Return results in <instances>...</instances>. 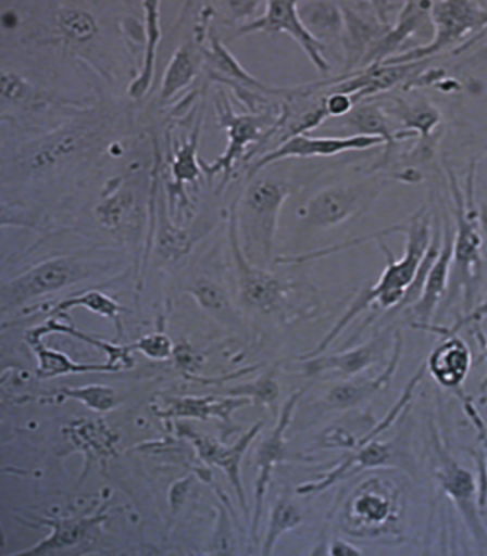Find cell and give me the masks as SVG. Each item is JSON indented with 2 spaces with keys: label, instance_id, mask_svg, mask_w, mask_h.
Here are the masks:
<instances>
[{
  "label": "cell",
  "instance_id": "14",
  "mask_svg": "<svg viewBox=\"0 0 487 556\" xmlns=\"http://www.w3.org/2000/svg\"><path fill=\"white\" fill-rule=\"evenodd\" d=\"M179 433L185 434L187 439L193 442L197 454L200 459L208 463V465L217 466V468L225 469L226 477L230 480L232 486L235 492L239 495L240 506H242L246 517L249 515L248 503H246V494H244L242 477H240V463L246 452H248L249 445L254 442L258 434H260L263 422H257L252 426L251 430L240 437L234 445L225 447L222 443L214 442L213 439H209L205 434L196 433V431L188 428V426H178Z\"/></svg>",
  "mask_w": 487,
  "mask_h": 556
},
{
  "label": "cell",
  "instance_id": "20",
  "mask_svg": "<svg viewBox=\"0 0 487 556\" xmlns=\"http://www.w3.org/2000/svg\"><path fill=\"white\" fill-rule=\"evenodd\" d=\"M432 2H405L404 9L400 11L399 20L391 26L387 34L383 35L378 42L374 43L371 51L365 54L361 68L382 65L390 58H396L399 51L413 35L422 30V26L432 25L430 22Z\"/></svg>",
  "mask_w": 487,
  "mask_h": 556
},
{
  "label": "cell",
  "instance_id": "48",
  "mask_svg": "<svg viewBox=\"0 0 487 556\" xmlns=\"http://www.w3.org/2000/svg\"><path fill=\"white\" fill-rule=\"evenodd\" d=\"M470 61H472V63H474V61L475 63H487V43H484L483 48L475 51V54H472Z\"/></svg>",
  "mask_w": 487,
  "mask_h": 556
},
{
  "label": "cell",
  "instance_id": "16",
  "mask_svg": "<svg viewBox=\"0 0 487 556\" xmlns=\"http://www.w3.org/2000/svg\"><path fill=\"white\" fill-rule=\"evenodd\" d=\"M109 506L104 504L89 517L54 518V520L46 518L40 523L48 526L51 529V534L39 544L14 553L13 556L51 555V553L63 552L68 547L80 546L96 534H100V529L104 521L109 520Z\"/></svg>",
  "mask_w": 487,
  "mask_h": 556
},
{
  "label": "cell",
  "instance_id": "23",
  "mask_svg": "<svg viewBox=\"0 0 487 556\" xmlns=\"http://www.w3.org/2000/svg\"><path fill=\"white\" fill-rule=\"evenodd\" d=\"M396 465V448L391 447L390 443L373 442L371 440V442L365 443L364 447L357 448L352 457H348L322 480L303 483V485L296 489V492L300 495L317 494V492L326 491L335 483L341 482L345 478L359 473L362 469L385 468V466Z\"/></svg>",
  "mask_w": 487,
  "mask_h": 556
},
{
  "label": "cell",
  "instance_id": "24",
  "mask_svg": "<svg viewBox=\"0 0 487 556\" xmlns=\"http://www.w3.org/2000/svg\"><path fill=\"white\" fill-rule=\"evenodd\" d=\"M252 404L249 399H237V396H225V399H214V396H174L164 402V407H155L157 416L170 419H199V421H209V419H220L225 426L232 425V413L244 405Z\"/></svg>",
  "mask_w": 487,
  "mask_h": 556
},
{
  "label": "cell",
  "instance_id": "6",
  "mask_svg": "<svg viewBox=\"0 0 487 556\" xmlns=\"http://www.w3.org/2000/svg\"><path fill=\"white\" fill-rule=\"evenodd\" d=\"M283 34L289 35L298 42L304 54L312 61V65L322 72L329 74L330 65L324 52V43L313 37L312 31L301 22L298 13V2H265V13L257 20H249L239 26L237 34Z\"/></svg>",
  "mask_w": 487,
  "mask_h": 556
},
{
  "label": "cell",
  "instance_id": "15",
  "mask_svg": "<svg viewBox=\"0 0 487 556\" xmlns=\"http://www.w3.org/2000/svg\"><path fill=\"white\" fill-rule=\"evenodd\" d=\"M344 13L345 31L344 48L347 54L345 74H353L361 68L365 54L374 43L382 39L390 28L379 23L374 13L373 2H355V4H339Z\"/></svg>",
  "mask_w": 487,
  "mask_h": 556
},
{
  "label": "cell",
  "instance_id": "39",
  "mask_svg": "<svg viewBox=\"0 0 487 556\" xmlns=\"http://www.w3.org/2000/svg\"><path fill=\"white\" fill-rule=\"evenodd\" d=\"M300 523L301 513L286 497H280L274 506L272 517H270L269 532H266L265 543H263V555H270L274 552L278 538L289 532V530L296 529Z\"/></svg>",
  "mask_w": 487,
  "mask_h": 556
},
{
  "label": "cell",
  "instance_id": "43",
  "mask_svg": "<svg viewBox=\"0 0 487 556\" xmlns=\"http://www.w3.org/2000/svg\"><path fill=\"white\" fill-rule=\"evenodd\" d=\"M190 294L196 298L197 303L209 312H223L228 306L225 291H222L216 283L199 282L191 287Z\"/></svg>",
  "mask_w": 487,
  "mask_h": 556
},
{
  "label": "cell",
  "instance_id": "25",
  "mask_svg": "<svg viewBox=\"0 0 487 556\" xmlns=\"http://www.w3.org/2000/svg\"><path fill=\"white\" fill-rule=\"evenodd\" d=\"M48 334L72 336V338L78 339V341H83V343L100 348V350L107 353V364L113 365L118 372L135 367L133 348H130V344H127V346H117V344L109 343V341H103V339H98L95 338V336L83 332V330L77 329V327L70 321L68 313L48 318L43 326H37L28 330V332H26V341H28V343H30V341H39V339Z\"/></svg>",
  "mask_w": 487,
  "mask_h": 556
},
{
  "label": "cell",
  "instance_id": "49",
  "mask_svg": "<svg viewBox=\"0 0 487 556\" xmlns=\"http://www.w3.org/2000/svg\"><path fill=\"white\" fill-rule=\"evenodd\" d=\"M483 358H486V361H487V339L483 343ZM486 388H487V379H486V381L483 382V387H480V391H483V393H484V391H486Z\"/></svg>",
  "mask_w": 487,
  "mask_h": 556
},
{
  "label": "cell",
  "instance_id": "36",
  "mask_svg": "<svg viewBox=\"0 0 487 556\" xmlns=\"http://www.w3.org/2000/svg\"><path fill=\"white\" fill-rule=\"evenodd\" d=\"M200 121L196 129L191 132L187 141L179 144L178 150L174 153L173 164H171V173H173L174 187L182 190L185 182L199 181L202 165L197 162V148H199L200 138Z\"/></svg>",
  "mask_w": 487,
  "mask_h": 556
},
{
  "label": "cell",
  "instance_id": "44",
  "mask_svg": "<svg viewBox=\"0 0 487 556\" xmlns=\"http://www.w3.org/2000/svg\"><path fill=\"white\" fill-rule=\"evenodd\" d=\"M487 317V300L484 303L478 304V306H474V308L470 309L466 313L465 317L460 318V320L454 324L452 327H439V326H428L420 327V330H426V332H437V334L442 336H452L458 334V330L463 329V327L469 326H477L483 321V318Z\"/></svg>",
  "mask_w": 487,
  "mask_h": 556
},
{
  "label": "cell",
  "instance_id": "38",
  "mask_svg": "<svg viewBox=\"0 0 487 556\" xmlns=\"http://www.w3.org/2000/svg\"><path fill=\"white\" fill-rule=\"evenodd\" d=\"M61 399L77 400L80 404L91 408L95 413H109L112 408L118 407L121 399H118L115 390L103 384H87L80 388H61Z\"/></svg>",
  "mask_w": 487,
  "mask_h": 556
},
{
  "label": "cell",
  "instance_id": "35",
  "mask_svg": "<svg viewBox=\"0 0 487 556\" xmlns=\"http://www.w3.org/2000/svg\"><path fill=\"white\" fill-rule=\"evenodd\" d=\"M135 211V200L129 191L112 190V195H104L103 202L96 207L98 222L110 231L121 233L127 230Z\"/></svg>",
  "mask_w": 487,
  "mask_h": 556
},
{
  "label": "cell",
  "instance_id": "22",
  "mask_svg": "<svg viewBox=\"0 0 487 556\" xmlns=\"http://www.w3.org/2000/svg\"><path fill=\"white\" fill-rule=\"evenodd\" d=\"M404 350V338L397 330L394 336V353H391L390 362L376 378L352 379V381H344L330 388L327 391L326 402L327 407L335 408V410H347V408L357 407V405L364 404L365 400L376 395L378 391L390 384L399 367L400 355Z\"/></svg>",
  "mask_w": 487,
  "mask_h": 556
},
{
  "label": "cell",
  "instance_id": "11",
  "mask_svg": "<svg viewBox=\"0 0 487 556\" xmlns=\"http://www.w3.org/2000/svg\"><path fill=\"white\" fill-rule=\"evenodd\" d=\"M382 139L370 136H344V138H313L309 135L292 136L280 147L265 153L249 169V178L265 169L270 164L287 159H313V156H335L347 152H364L374 147H382Z\"/></svg>",
  "mask_w": 487,
  "mask_h": 556
},
{
  "label": "cell",
  "instance_id": "40",
  "mask_svg": "<svg viewBox=\"0 0 487 556\" xmlns=\"http://www.w3.org/2000/svg\"><path fill=\"white\" fill-rule=\"evenodd\" d=\"M77 147V136L72 132H58L57 136L46 139L32 153V165L34 169H51L52 165L58 164L61 156L74 152Z\"/></svg>",
  "mask_w": 487,
  "mask_h": 556
},
{
  "label": "cell",
  "instance_id": "8",
  "mask_svg": "<svg viewBox=\"0 0 487 556\" xmlns=\"http://www.w3.org/2000/svg\"><path fill=\"white\" fill-rule=\"evenodd\" d=\"M378 195L370 185H338L319 191L304 205L303 216L315 228H333L370 207Z\"/></svg>",
  "mask_w": 487,
  "mask_h": 556
},
{
  "label": "cell",
  "instance_id": "34",
  "mask_svg": "<svg viewBox=\"0 0 487 556\" xmlns=\"http://www.w3.org/2000/svg\"><path fill=\"white\" fill-rule=\"evenodd\" d=\"M74 308H86L96 313V315H100V317L113 320L122 332L121 313L124 312V308L117 301L112 300L103 292L87 291L84 294L70 295V298L57 304V308L52 309V315L58 317V315H63V313H68L70 309Z\"/></svg>",
  "mask_w": 487,
  "mask_h": 556
},
{
  "label": "cell",
  "instance_id": "28",
  "mask_svg": "<svg viewBox=\"0 0 487 556\" xmlns=\"http://www.w3.org/2000/svg\"><path fill=\"white\" fill-rule=\"evenodd\" d=\"M209 42L211 46L209 49H204V58L217 80L226 84H239V86L248 87L249 91L252 89V91L263 92V94L280 96L289 92V89H274V87L265 86L257 77H252L216 37H211Z\"/></svg>",
  "mask_w": 487,
  "mask_h": 556
},
{
  "label": "cell",
  "instance_id": "42",
  "mask_svg": "<svg viewBox=\"0 0 487 556\" xmlns=\"http://www.w3.org/2000/svg\"><path fill=\"white\" fill-rule=\"evenodd\" d=\"M133 352L143 353L150 361H170L174 353V344L170 336L164 332L145 336L136 343L130 344Z\"/></svg>",
  "mask_w": 487,
  "mask_h": 556
},
{
  "label": "cell",
  "instance_id": "26",
  "mask_svg": "<svg viewBox=\"0 0 487 556\" xmlns=\"http://www.w3.org/2000/svg\"><path fill=\"white\" fill-rule=\"evenodd\" d=\"M383 110L388 113V117L390 115L396 117L400 126H402V129L397 130V139L416 136L422 141V144L430 139L434 130L442 122V115H440L439 110L425 100L409 103V101L394 96V100L388 101L387 106Z\"/></svg>",
  "mask_w": 487,
  "mask_h": 556
},
{
  "label": "cell",
  "instance_id": "21",
  "mask_svg": "<svg viewBox=\"0 0 487 556\" xmlns=\"http://www.w3.org/2000/svg\"><path fill=\"white\" fill-rule=\"evenodd\" d=\"M452 248H454V233H452L451 226L446 223L439 256L435 260L434 266H432L428 277L423 283L422 295L411 306V315H413L411 326H413V329H420V327L432 324L435 308L439 306L440 300L446 294V287H448L449 274H451L452 268Z\"/></svg>",
  "mask_w": 487,
  "mask_h": 556
},
{
  "label": "cell",
  "instance_id": "33",
  "mask_svg": "<svg viewBox=\"0 0 487 556\" xmlns=\"http://www.w3.org/2000/svg\"><path fill=\"white\" fill-rule=\"evenodd\" d=\"M157 222L153 228H157L155 248L157 252L165 261H176L179 257L187 256L191 249V239L187 231L182 230L167 217L164 199L159 200L157 205Z\"/></svg>",
  "mask_w": 487,
  "mask_h": 556
},
{
  "label": "cell",
  "instance_id": "19",
  "mask_svg": "<svg viewBox=\"0 0 487 556\" xmlns=\"http://www.w3.org/2000/svg\"><path fill=\"white\" fill-rule=\"evenodd\" d=\"M390 346V336L388 332H382L364 346L352 348L348 352L335 353V355L312 356L301 364H303L304 376H319V374L335 370V372L350 378V376H357L362 370L370 369L371 365L382 361Z\"/></svg>",
  "mask_w": 487,
  "mask_h": 556
},
{
  "label": "cell",
  "instance_id": "18",
  "mask_svg": "<svg viewBox=\"0 0 487 556\" xmlns=\"http://www.w3.org/2000/svg\"><path fill=\"white\" fill-rule=\"evenodd\" d=\"M472 352L458 334L444 336L426 358V372L444 390L461 391L472 369Z\"/></svg>",
  "mask_w": 487,
  "mask_h": 556
},
{
  "label": "cell",
  "instance_id": "12",
  "mask_svg": "<svg viewBox=\"0 0 487 556\" xmlns=\"http://www.w3.org/2000/svg\"><path fill=\"white\" fill-rule=\"evenodd\" d=\"M217 115H220V124L225 127L226 135H228V147L214 164H202V170L208 174L209 178H213L216 174H223V185H225L226 179L230 178L235 162L246 152L249 144L260 138L261 130L265 127L269 117L258 115V113L235 115L225 96H223V106L217 104Z\"/></svg>",
  "mask_w": 487,
  "mask_h": 556
},
{
  "label": "cell",
  "instance_id": "32",
  "mask_svg": "<svg viewBox=\"0 0 487 556\" xmlns=\"http://www.w3.org/2000/svg\"><path fill=\"white\" fill-rule=\"evenodd\" d=\"M197 72H199V63H197L196 48L193 43L185 42L174 51L170 65L165 68L161 86L162 103H167L183 89H187L197 77Z\"/></svg>",
  "mask_w": 487,
  "mask_h": 556
},
{
  "label": "cell",
  "instance_id": "13",
  "mask_svg": "<svg viewBox=\"0 0 487 556\" xmlns=\"http://www.w3.org/2000/svg\"><path fill=\"white\" fill-rule=\"evenodd\" d=\"M303 391H296L286 404H284L283 413L278 417L277 426L272 431L269 439L261 443L260 452H258V477L257 489H254V515H252L251 532L252 541H258V526H260L261 513H263V501H265L266 489H269L272 473L287 456L286 448V431L291 425L292 414H295L296 405L300 402Z\"/></svg>",
  "mask_w": 487,
  "mask_h": 556
},
{
  "label": "cell",
  "instance_id": "31",
  "mask_svg": "<svg viewBox=\"0 0 487 556\" xmlns=\"http://www.w3.org/2000/svg\"><path fill=\"white\" fill-rule=\"evenodd\" d=\"M301 22L322 43L327 40L344 42L345 22L339 4L333 2H300L298 4Z\"/></svg>",
  "mask_w": 487,
  "mask_h": 556
},
{
  "label": "cell",
  "instance_id": "9",
  "mask_svg": "<svg viewBox=\"0 0 487 556\" xmlns=\"http://www.w3.org/2000/svg\"><path fill=\"white\" fill-rule=\"evenodd\" d=\"M83 278V269L72 257H57L43 261L28 269L26 274L14 278L4 286L5 308L20 306L26 301L37 300L40 295L57 292L72 286Z\"/></svg>",
  "mask_w": 487,
  "mask_h": 556
},
{
  "label": "cell",
  "instance_id": "46",
  "mask_svg": "<svg viewBox=\"0 0 487 556\" xmlns=\"http://www.w3.org/2000/svg\"><path fill=\"white\" fill-rule=\"evenodd\" d=\"M28 92V84L22 77L11 72H2V98L4 101L22 100Z\"/></svg>",
  "mask_w": 487,
  "mask_h": 556
},
{
  "label": "cell",
  "instance_id": "1",
  "mask_svg": "<svg viewBox=\"0 0 487 556\" xmlns=\"http://www.w3.org/2000/svg\"><path fill=\"white\" fill-rule=\"evenodd\" d=\"M396 231L405 233V252L404 256L396 260L388 249L387 243L382 242L383 254L387 260V266L383 269L382 277H379L376 286L367 287L365 291L359 292L353 303L348 306L344 317L336 321V326L327 332L326 338L322 339L317 346L313 348L312 352L304 353L300 356V361H307L312 356L321 355L327 346H329L341 332L345 327L359 317L365 308H370L371 304L378 306L382 309H391V312H399L400 304L404 301L408 294L409 287L413 286L414 278H416L417 268L422 265L423 256L426 254V249L430 245L432 225L430 208L422 207L413 216L409 217L408 222L394 228Z\"/></svg>",
  "mask_w": 487,
  "mask_h": 556
},
{
  "label": "cell",
  "instance_id": "27",
  "mask_svg": "<svg viewBox=\"0 0 487 556\" xmlns=\"http://www.w3.org/2000/svg\"><path fill=\"white\" fill-rule=\"evenodd\" d=\"M145 11V42L143 61L133 83L129 84L130 100L141 101L148 92L152 91L153 78H155L157 48L161 42V4L157 2H143Z\"/></svg>",
  "mask_w": 487,
  "mask_h": 556
},
{
  "label": "cell",
  "instance_id": "3",
  "mask_svg": "<svg viewBox=\"0 0 487 556\" xmlns=\"http://www.w3.org/2000/svg\"><path fill=\"white\" fill-rule=\"evenodd\" d=\"M434 37L417 48L408 49L399 56L385 61V65H411L423 63L442 51L460 46L474 34V40L483 39L487 34V2L477 0H446L432 2L430 11Z\"/></svg>",
  "mask_w": 487,
  "mask_h": 556
},
{
  "label": "cell",
  "instance_id": "17",
  "mask_svg": "<svg viewBox=\"0 0 487 556\" xmlns=\"http://www.w3.org/2000/svg\"><path fill=\"white\" fill-rule=\"evenodd\" d=\"M63 433L74 451L80 452L86 459L83 478H86L95 463L104 469L107 460L117 456L118 434L101 417L75 419L63 428Z\"/></svg>",
  "mask_w": 487,
  "mask_h": 556
},
{
  "label": "cell",
  "instance_id": "2",
  "mask_svg": "<svg viewBox=\"0 0 487 556\" xmlns=\"http://www.w3.org/2000/svg\"><path fill=\"white\" fill-rule=\"evenodd\" d=\"M404 501L399 486L382 477L367 478L348 495L339 526L353 538H382L402 532Z\"/></svg>",
  "mask_w": 487,
  "mask_h": 556
},
{
  "label": "cell",
  "instance_id": "30",
  "mask_svg": "<svg viewBox=\"0 0 487 556\" xmlns=\"http://www.w3.org/2000/svg\"><path fill=\"white\" fill-rule=\"evenodd\" d=\"M32 352L37 358V376L40 379L60 378L66 374L89 372H118L113 365L107 364H78L63 352L51 350L39 341H30Z\"/></svg>",
  "mask_w": 487,
  "mask_h": 556
},
{
  "label": "cell",
  "instance_id": "50",
  "mask_svg": "<svg viewBox=\"0 0 487 556\" xmlns=\"http://www.w3.org/2000/svg\"><path fill=\"white\" fill-rule=\"evenodd\" d=\"M339 434H341V439L344 440H347V447H350V440L347 439V434L344 433V431H339ZM330 443H335V445H333V447H339V443H341V440H335V442H330Z\"/></svg>",
  "mask_w": 487,
  "mask_h": 556
},
{
  "label": "cell",
  "instance_id": "47",
  "mask_svg": "<svg viewBox=\"0 0 487 556\" xmlns=\"http://www.w3.org/2000/svg\"><path fill=\"white\" fill-rule=\"evenodd\" d=\"M330 555H361L362 549L359 547L352 546V544L345 543V541H335L333 546L329 549Z\"/></svg>",
  "mask_w": 487,
  "mask_h": 556
},
{
  "label": "cell",
  "instance_id": "7",
  "mask_svg": "<svg viewBox=\"0 0 487 556\" xmlns=\"http://www.w3.org/2000/svg\"><path fill=\"white\" fill-rule=\"evenodd\" d=\"M435 454L439 460L437 468V482L440 489L446 492L449 500L457 504L458 511L465 520L466 527L474 535L475 543L478 546L487 547V530L484 527L480 511L477 503V485H475L474 475L463 466L458 465L457 460L444 451L440 442L435 443Z\"/></svg>",
  "mask_w": 487,
  "mask_h": 556
},
{
  "label": "cell",
  "instance_id": "5",
  "mask_svg": "<svg viewBox=\"0 0 487 556\" xmlns=\"http://www.w3.org/2000/svg\"><path fill=\"white\" fill-rule=\"evenodd\" d=\"M291 195V188L286 182H254L242 199V235L246 240L244 251L257 249L261 256L269 260L277 231L280 207Z\"/></svg>",
  "mask_w": 487,
  "mask_h": 556
},
{
  "label": "cell",
  "instance_id": "29",
  "mask_svg": "<svg viewBox=\"0 0 487 556\" xmlns=\"http://www.w3.org/2000/svg\"><path fill=\"white\" fill-rule=\"evenodd\" d=\"M341 126H345L350 136L378 138L387 147H394L399 141L397 139V130H394V127H391L388 113L383 110V106L373 103V101L355 104V109L341 121Z\"/></svg>",
  "mask_w": 487,
  "mask_h": 556
},
{
  "label": "cell",
  "instance_id": "45",
  "mask_svg": "<svg viewBox=\"0 0 487 556\" xmlns=\"http://www.w3.org/2000/svg\"><path fill=\"white\" fill-rule=\"evenodd\" d=\"M324 104H326V112L329 117L344 118L355 109V101L350 96L341 94V92H327L326 98H324Z\"/></svg>",
  "mask_w": 487,
  "mask_h": 556
},
{
  "label": "cell",
  "instance_id": "51",
  "mask_svg": "<svg viewBox=\"0 0 487 556\" xmlns=\"http://www.w3.org/2000/svg\"><path fill=\"white\" fill-rule=\"evenodd\" d=\"M486 447H487V443H486ZM487 460V459H486Z\"/></svg>",
  "mask_w": 487,
  "mask_h": 556
},
{
  "label": "cell",
  "instance_id": "10",
  "mask_svg": "<svg viewBox=\"0 0 487 556\" xmlns=\"http://www.w3.org/2000/svg\"><path fill=\"white\" fill-rule=\"evenodd\" d=\"M228 237H230L232 256H234L237 282H239L244 303L251 308L260 309V312H275L283 301V282L275 275L249 263L248 256L244 254V249L240 248L239 239H237L239 235H237V214L235 213H232L230 216Z\"/></svg>",
  "mask_w": 487,
  "mask_h": 556
},
{
  "label": "cell",
  "instance_id": "41",
  "mask_svg": "<svg viewBox=\"0 0 487 556\" xmlns=\"http://www.w3.org/2000/svg\"><path fill=\"white\" fill-rule=\"evenodd\" d=\"M277 381L272 376L261 378L252 384H242L226 391V396H237V399H249L252 404H274L278 396Z\"/></svg>",
  "mask_w": 487,
  "mask_h": 556
},
{
  "label": "cell",
  "instance_id": "4",
  "mask_svg": "<svg viewBox=\"0 0 487 556\" xmlns=\"http://www.w3.org/2000/svg\"><path fill=\"white\" fill-rule=\"evenodd\" d=\"M474 185L475 162L470 164L465 195L458 187L454 174H451L452 200H454L458 226L454 233V248H452V266L457 274L454 275L457 286L463 291L466 313L474 308L478 283L483 277V235H480V217L475 208Z\"/></svg>",
  "mask_w": 487,
  "mask_h": 556
},
{
  "label": "cell",
  "instance_id": "37",
  "mask_svg": "<svg viewBox=\"0 0 487 556\" xmlns=\"http://www.w3.org/2000/svg\"><path fill=\"white\" fill-rule=\"evenodd\" d=\"M57 26L63 39L74 43L89 42L98 34L95 17L78 8L60 9L57 14Z\"/></svg>",
  "mask_w": 487,
  "mask_h": 556
}]
</instances>
